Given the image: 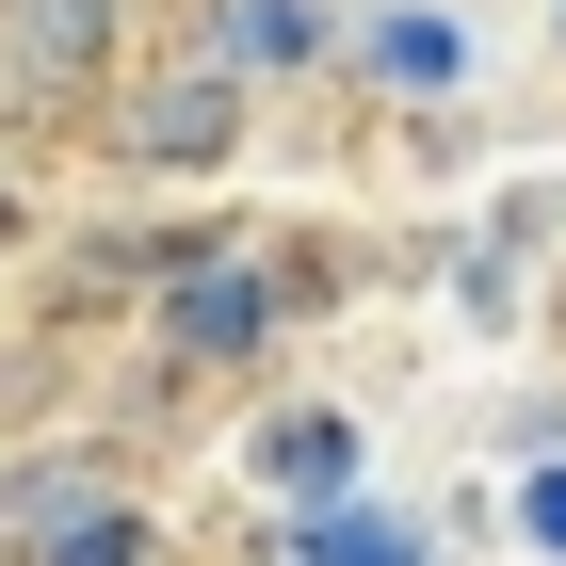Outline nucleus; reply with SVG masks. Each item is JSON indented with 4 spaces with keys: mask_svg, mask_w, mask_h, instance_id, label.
I'll return each instance as SVG.
<instances>
[{
    "mask_svg": "<svg viewBox=\"0 0 566 566\" xmlns=\"http://www.w3.org/2000/svg\"><path fill=\"white\" fill-rule=\"evenodd\" d=\"M114 65V0H0V114H65Z\"/></svg>",
    "mask_w": 566,
    "mask_h": 566,
    "instance_id": "1",
    "label": "nucleus"
},
{
    "mask_svg": "<svg viewBox=\"0 0 566 566\" xmlns=\"http://www.w3.org/2000/svg\"><path fill=\"white\" fill-rule=\"evenodd\" d=\"M114 146H130V163H227V146H243V82H227V65H163V82L114 114Z\"/></svg>",
    "mask_w": 566,
    "mask_h": 566,
    "instance_id": "2",
    "label": "nucleus"
},
{
    "mask_svg": "<svg viewBox=\"0 0 566 566\" xmlns=\"http://www.w3.org/2000/svg\"><path fill=\"white\" fill-rule=\"evenodd\" d=\"M260 324H275V307L243 292V275H178V307H163V340H178V356H243Z\"/></svg>",
    "mask_w": 566,
    "mask_h": 566,
    "instance_id": "3",
    "label": "nucleus"
},
{
    "mask_svg": "<svg viewBox=\"0 0 566 566\" xmlns=\"http://www.w3.org/2000/svg\"><path fill=\"white\" fill-rule=\"evenodd\" d=\"M65 518H97V470H82V453H49V470H17V485H0V534H33V551H49Z\"/></svg>",
    "mask_w": 566,
    "mask_h": 566,
    "instance_id": "4",
    "label": "nucleus"
},
{
    "mask_svg": "<svg viewBox=\"0 0 566 566\" xmlns=\"http://www.w3.org/2000/svg\"><path fill=\"white\" fill-rule=\"evenodd\" d=\"M260 470L292 485V502H324V485L356 470V437H340V421H275V437H260Z\"/></svg>",
    "mask_w": 566,
    "mask_h": 566,
    "instance_id": "5",
    "label": "nucleus"
},
{
    "mask_svg": "<svg viewBox=\"0 0 566 566\" xmlns=\"http://www.w3.org/2000/svg\"><path fill=\"white\" fill-rule=\"evenodd\" d=\"M130 551H146V518H130V502H97V518H65L33 566H130Z\"/></svg>",
    "mask_w": 566,
    "mask_h": 566,
    "instance_id": "6",
    "label": "nucleus"
},
{
    "mask_svg": "<svg viewBox=\"0 0 566 566\" xmlns=\"http://www.w3.org/2000/svg\"><path fill=\"white\" fill-rule=\"evenodd\" d=\"M373 65H389V82H453V65H470V49L437 33V17H389V33H373Z\"/></svg>",
    "mask_w": 566,
    "mask_h": 566,
    "instance_id": "7",
    "label": "nucleus"
},
{
    "mask_svg": "<svg viewBox=\"0 0 566 566\" xmlns=\"http://www.w3.org/2000/svg\"><path fill=\"white\" fill-rule=\"evenodd\" d=\"M307 566H421V534H389V518H324V534H307Z\"/></svg>",
    "mask_w": 566,
    "mask_h": 566,
    "instance_id": "8",
    "label": "nucleus"
},
{
    "mask_svg": "<svg viewBox=\"0 0 566 566\" xmlns=\"http://www.w3.org/2000/svg\"><path fill=\"white\" fill-rule=\"evenodd\" d=\"M227 49H243V65H292V49H307V0H243V17H227Z\"/></svg>",
    "mask_w": 566,
    "mask_h": 566,
    "instance_id": "9",
    "label": "nucleus"
},
{
    "mask_svg": "<svg viewBox=\"0 0 566 566\" xmlns=\"http://www.w3.org/2000/svg\"><path fill=\"white\" fill-rule=\"evenodd\" d=\"M534 534H551V551H566V470H551V485H534Z\"/></svg>",
    "mask_w": 566,
    "mask_h": 566,
    "instance_id": "10",
    "label": "nucleus"
},
{
    "mask_svg": "<svg viewBox=\"0 0 566 566\" xmlns=\"http://www.w3.org/2000/svg\"><path fill=\"white\" fill-rule=\"evenodd\" d=\"M0 243H17V195H0Z\"/></svg>",
    "mask_w": 566,
    "mask_h": 566,
    "instance_id": "11",
    "label": "nucleus"
}]
</instances>
